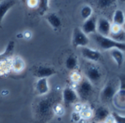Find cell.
<instances>
[{
    "instance_id": "9c48e42d",
    "label": "cell",
    "mask_w": 125,
    "mask_h": 123,
    "mask_svg": "<svg viewBox=\"0 0 125 123\" xmlns=\"http://www.w3.org/2000/svg\"><path fill=\"white\" fill-rule=\"evenodd\" d=\"M82 56L87 60L90 61L91 63H96L99 61L102 58L101 52L95 49L85 46L80 48Z\"/></svg>"
},
{
    "instance_id": "6da1fadb",
    "label": "cell",
    "mask_w": 125,
    "mask_h": 123,
    "mask_svg": "<svg viewBox=\"0 0 125 123\" xmlns=\"http://www.w3.org/2000/svg\"><path fill=\"white\" fill-rule=\"evenodd\" d=\"M61 95L57 92H49L47 94L40 96L33 105L35 117L38 123H47L54 115V110L57 104L60 103Z\"/></svg>"
},
{
    "instance_id": "836d02e7",
    "label": "cell",
    "mask_w": 125,
    "mask_h": 123,
    "mask_svg": "<svg viewBox=\"0 0 125 123\" xmlns=\"http://www.w3.org/2000/svg\"><path fill=\"white\" fill-rule=\"evenodd\" d=\"M92 123H96V122H93ZM102 123H103V122H102Z\"/></svg>"
},
{
    "instance_id": "7402d4cb",
    "label": "cell",
    "mask_w": 125,
    "mask_h": 123,
    "mask_svg": "<svg viewBox=\"0 0 125 123\" xmlns=\"http://www.w3.org/2000/svg\"><path fill=\"white\" fill-rule=\"evenodd\" d=\"M116 3L117 2L115 1H113V0H100V1L96 2V6L99 9L105 11L111 9L115 6V5H116Z\"/></svg>"
},
{
    "instance_id": "d4e9b609",
    "label": "cell",
    "mask_w": 125,
    "mask_h": 123,
    "mask_svg": "<svg viewBox=\"0 0 125 123\" xmlns=\"http://www.w3.org/2000/svg\"><path fill=\"white\" fill-rule=\"evenodd\" d=\"M80 115H81V117L82 119H90L91 117L93 116V111L91 110L90 108L88 107H85V106H83L81 111H80Z\"/></svg>"
},
{
    "instance_id": "ffe728a7",
    "label": "cell",
    "mask_w": 125,
    "mask_h": 123,
    "mask_svg": "<svg viewBox=\"0 0 125 123\" xmlns=\"http://www.w3.org/2000/svg\"><path fill=\"white\" fill-rule=\"evenodd\" d=\"M25 67L24 61L23 59L19 56L13 57L11 59V63H10V67L11 69L15 72H21L24 69Z\"/></svg>"
},
{
    "instance_id": "f1b7e54d",
    "label": "cell",
    "mask_w": 125,
    "mask_h": 123,
    "mask_svg": "<svg viewBox=\"0 0 125 123\" xmlns=\"http://www.w3.org/2000/svg\"><path fill=\"white\" fill-rule=\"evenodd\" d=\"M72 119L73 122H80L81 121L82 117H81V115H80V112H77V111H74L72 114Z\"/></svg>"
},
{
    "instance_id": "484cf974",
    "label": "cell",
    "mask_w": 125,
    "mask_h": 123,
    "mask_svg": "<svg viewBox=\"0 0 125 123\" xmlns=\"http://www.w3.org/2000/svg\"><path fill=\"white\" fill-rule=\"evenodd\" d=\"M111 115L115 121V123H125V116L121 115L117 112H112Z\"/></svg>"
},
{
    "instance_id": "83f0119b",
    "label": "cell",
    "mask_w": 125,
    "mask_h": 123,
    "mask_svg": "<svg viewBox=\"0 0 125 123\" xmlns=\"http://www.w3.org/2000/svg\"><path fill=\"white\" fill-rule=\"evenodd\" d=\"M118 80V90L125 91V76L121 75Z\"/></svg>"
},
{
    "instance_id": "2e32d148",
    "label": "cell",
    "mask_w": 125,
    "mask_h": 123,
    "mask_svg": "<svg viewBox=\"0 0 125 123\" xmlns=\"http://www.w3.org/2000/svg\"><path fill=\"white\" fill-rule=\"evenodd\" d=\"M110 55L117 67H121L123 66L125 60V55L124 51L118 49H113L110 51Z\"/></svg>"
},
{
    "instance_id": "f546056e",
    "label": "cell",
    "mask_w": 125,
    "mask_h": 123,
    "mask_svg": "<svg viewBox=\"0 0 125 123\" xmlns=\"http://www.w3.org/2000/svg\"><path fill=\"white\" fill-rule=\"evenodd\" d=\"M27 5L31 8H37L38 1H36V0H30V1H27Z\"/></svg>"
},
{
    "instance_id": "4fadbf2b",
    "label": "cell",
    "mask_w": 125,
    "mask_h": 123,
    "mask_svg": "<svg viewBox=\"0 0 125 123\" xmlns=\"http://www.w3.org/2000/svg\"><path fill=\"white\" fill-rule=\"evenodd\" d=\"M108 37L118 43H125V31L122 27L112 24L110 33Z\"/></svg>"
},
{
    "instance_id": "44dd1931",
    "label": "cell",
    "mask_w": 125,
    "mask_h": 123,
    "mask_svg": "<svg viewBox=\"0 0 125 123\" xmlns=\"http://www.w3.org/2000/svg\"><path fill=\"white\" fill-rule=\"evenodd\" d=\"M65 66L66 69L71 71H74L78 67V59L76 55L72 54L70 55L65 61Z\"/></svg>"
},
{
    "instance_id": "5bb4252c",
    "label": "cell",
    "mask_w": 125,
    "mask_h": 123,
    "mask_svg": "<svg viewBox=\"0 0 125 123\" xmlns=\"http://www.w3.org/2000/svg\"><path fill=\"white\" fill-rule=\"evenodd\" d=\"M16 2L14 0H4L0 2V27H2V21L8 11L14 7Z\"/></svg>"
},
{
    "instance_id": "52a82bcc",
    "label": "cell",
    "mask_w": 125,
    "mask_h": 123,
    "mask_svg": "<svg viewBox=\"0 0 125 123\" xmlns=\"http://www.w3.org/2000/svg\"><path fill=\"white\" fill-rule=\"evenodd\" d=\"M61 97L62 102H63L65 106L66 107H69V105L76 103L79 100L78 95L75 89L71 87H66L62 90Z\"/></svg>"
},
{
    "instance_id": "8992f818",
    "label": "cell",
    "mask_w": 125,
    "mask_h": 123,
    "mask_svg": "<svg viewBox=\"0 0 125 123\" xmlns=\"http://www.w3.org/2000/svg\"><path fill=\"white\" fill-rule=\"evenodd\" d=\"M72 45L74 47H85L90 43V39L87 35H85L80 27H75L72 35Z\"/></svg>"
},
{
    "instance_id": "ba28073f",
    "label": "cell",
    "mask_w": 125,
    "mask_h": 123,
    "mask_svg": "<svg viewBox=\"0 0 125 123\" xmlns=\"http://www.w3.org/2000/svg\"><path fill=\"white\" fill-rule=\"evenodd\" d=\"M32 74L35 78H38V79L48 78L55 75L56 70L53 67L45 66V65H41L33 67Z\"/></svg>"
},
{
    "instance_id": "d6986e66",
    "label": "cell",
    "mask_w": 125,
    "mask_h": 123,
    "mask_svg": "<svg viewBox=\"0 0 125 123\" xmlns=\"http://www.w3.org/2000/svg\"><path fill=\"white\" fill-rule=\"evenodd\" d=\"M45 18L47 22L51 25V27L53 29L57 30L61 27V20L56 13H47L45 16Z\"/></svg>"
},
{
    "instance_id": "ac0fdd59",
    "label": "cell",
    "mask_w": 125,
    "mask_h": 123,
    "mask_svg": "<svg viewBox=\"0 0 125 123\" xmlns=\"http://www.w3.org/2000/svg\"><path fill=\"white\" fill-rule=\"evenodd\" d=\"M112 24L122 27L125 24V12L121 9H115L112 16Z\"/></svg>"
},
{
    "instance_id": "9a60e30c",
    "label": "cell",
    "mask_w": 125,
    "mask_h": 123,
    "mask_svg": "<svg viewBox=\"0 0 125 123\" xmlns=\"http://www.w3.org/2000/svg\"><path fill=\"white\" fill-rule=\"evenodd\" d=\"M110 112L109 110L104 106H100L94 111L93 116L94 118V122L96 123L104 122V120L110 116Z\"/></svg>"
},
{
    "instance_id": "7c38bea8",
    "label": "cell",
    "mask_w": 125,
    "mask_h": 123,
    "mask_svg": "<svg viewBox=\"0 0 125 123\" xmlns=\"http://www.w3.org/2000/svg\"><path fill=\"white\" fill-rule=\"evenodd\" d=\"M97 19V17L93 15L91 18L84 21L81 30L88 36V35H94L96 33Z\"/></svg>"
},
{
    "instance_id": "4dcf8cb0",
    "label": "cell",
    "mask_w": 125,
    "mask_h": 123,
    "mask_svg": "<svg viewBox=\"0 0 125 123\" xmlns=\"http://www.w3.org/2000/svg\"><path fill=\"white\" fill-rule=\"evenodd\" d=\"M72 80H73L74 82H76L77 83H79V82L82 80V78L80 77V75L78 74V73H77V72L73 73V76L72 77Z\"/></svg>"
},
{
    "instance_id": "d6a6232c",
    "label": "cell",
    "mask_w": 125,
    "mask_h": 123,
    "mask_svg": "<svg viewBox=\"0 0 125 123\" xmlns=\"http://www.w3.org/2000/svg\"><path fill=\"white\" fill-rule=\"evenodd\" d=\"M122 28H123V30H124L125 31V24H124V25L122 26Z\"/></svg>"
},
{
    "instance_id": "8fae6325",
    "label": "cell",
    "mask_w": 125,
    "mask_h": 123,
    "mask_svg": "<svg viewBox=\"0 0 125 123\" xmlns=\"http://www.w3.org/2000/svg\"><path fill=\"white\" fill-rule=\"evenodd\" d=\"M14 47H15V43L14 41H11L8 43L5 50L2 54H0V67L2 65V67L3 68V67H5V65L6 64L10 67L11 59H12L13 53L14 51Z\"/></svg>"
},
{
    "instance_id": "7a4b0ae2",
    "label": "cell",
    "mask_w": 125,
    "mask_h": 123,
    "mask_svg": "<svg viewBox=\"0 0 125 123\" xmlns=\"http://www.w3.org/2000/svg\"><path fill=\"white\" fill-rule=\"evenodd\" d=\"M93 38L96 45L103 50H110L113 49H118L125 51V43H118L112 40L109 37H104L96 33L93 35Z\"/></svg>"
},
{
    "instance_id": "603a6c76",
    "label": "cell",
    "mask_w": 125,
    "mask_h": 123,
    "mask_svg": "<svg viewBox=\"0 0 125 123\" xmlns=\"http://www.w3.org/2000/svg\"><path fill=\"white\" fill-rule=\"evenodd\" d=\"M49 9V1H47V0L38 1L37 10L41 16H44L48 12Z\"/></svg>"
},
{
    "instance_id": "4316f807",
    "label": "cell",
    "mask_w": 125,
    "mask_h": 123,
    "mask_svg": "<svg viewBox=\"0 0 125 123\" xmlns=\"http://www.w3.org/2000/svg\"><path fill=\"white\" fill-rule=\"evenodd\" d=\"M54 114H56L57 116H62L64 113V108L60 104V102L57 104L56 106L54 107Z\"/></svg>"
},
{
    "instance_id": "e575fe53",
    "label": "cell",
    "mask_w": 125,
    "mask_h": 123,
    "mask_svg": "<svg viewBox=\"0 0 125 123\" xmlns=\"http://www.w3.org/2000/svg\"><path fill=\"white\" fill-rule=\"evenodd\" d=\"M85 123H88V122H85Z\"/></svg>"
},
{
    "instance_id": "3957f363",
    "label": "cell",
    "mask_w": 125,
    "mask_h": 123,
    "mask_svg": "<svg viewBox=\"0 0 125 123\" xmlns=\"http://www.w3.org/2000/svg\"><path fill=\"white\" fill-rule=\"evenodd\" d=\"M75 91L78 95L79 100H87L93 94L94 85L86 78H82V80L77 83Z\"/></svg>"
},
{
    "instance_id": "5b68a950",
    "label": "cell",
    "mask_w": 125,
    "mask_h": 123,
    "mask_svg": "<svg viewBox=\"0 0 125 123\" xmlns=\"http://www.w3.org/2000/svg\"><path fill=\"white\" fill-rule=\"evenodd\" d=\"M85 78L93 85L97 84L102 79V72L101 69L93 63L88 64L85 69Z\"/></svg>"
},
{
    "instance_id": "30bf717a",
    "label": "cell",
    "mask_w": 125,
    "mask_h": 123,
    "mask_svg": "<svg viewBox=\"0 0 125 123\" xmlns=\"http://www.w3.org/2000/svg\"><path fill=\"white\" fill-rule=\"evenodd\" d=\"M112 27L111 22L106 17H100L97 19L96 33L99 35L108 37Z\"/></svg>"
},
{
    "instance_id": "277c9868",
    "label": "cell",
    "mask_w": 125,
    "mask_h": 123,
    "mask_svg": "<svg viewBox=\"0 0 125 123\" xmlns=\"http://www.w3.org/2000/svg\"><path fill=\"white\" fill-rule=\"evenodd\" d=\"M118 90V80L109 81L102 88L100 93V99L102 102H108L113 101Z\"/></svg>"
},
{
    "instance_id": "1f68e13d",
    "label": "cell",
    "mask_w": 125,
    "mask_h": 123,
    "mask_svg": "<svg viewBox=\"0 0 125 123\" xmlns=\"http://www.w3.org/2000/svg\"><path fill=\"white\" fill-rule=\"evenodd\" d=\"M103 123H115V121H114V119L111 115V113H110V116L104 120V122Z\"/></svg>"
},
{
    "instance_id": "e0dca14e",
    "label": "cell",
    "mask_w": 125,
    "mask_h": 123,
    "mask_svg": "<svg viewBox=\"0 0 125 123\" xmlns=\"http://www.w3.org/2000/svg\"><path fill=\"white\" fill-rule=\"evenodd\" d=\"M35 91L39 96H43L49 92V86L47 78L38 79L35 83Z\"/></svg>"
},
{
    "instance_id": "cb8c5ba5",
    "label": "cell",
    "mask_w": 125,
    "mask_h": 123,
    "mask_svg": "<svg viewBox=\"0 0 125 123\" xmlns=\"http://www.w3.org/2000/svg\"><path fill=\"white\" fill-rule=\"evenodd\" d=\"M80 16L83 18V19H84V21L88 19L89 18H91L93 16V8L88 5H84L81 8Z\"/></svg>"
}]
</instances>
